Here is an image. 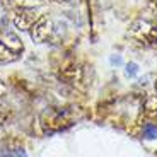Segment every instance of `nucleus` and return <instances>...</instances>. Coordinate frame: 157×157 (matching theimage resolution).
<instances>
[{"label": "nucleus", "mask_w": 157, "mask_h": 157, "mask_svg": "<svg viewBox=\"0 0 157 157\" xmlns=\"http://www.w3.org/2000/svg\"><path fill=\"white\" fill-rule=\"evenodd\" d=\"M128 36L142 48L157 46V22L152 19H137L130 24Z\"/></svg>", "instance_id": "f257e3e1"}, {"label": "nucleus", "mask_w": 157, "mask_h": 157, "mask_svg": "<svg viewBox=\"0 0 157 157\" xmlns=\"http://www.w3.org/2000/svg\"><path fill=\"white\" fill-rule=\"evenodd\" d=\"M24 43L10 31H0V63H12L22 56Z\"/></svg>", "instance_id": "f03ea898"}, {"label": "nucleus", "mask_w": 157, "mask_h": 157, "mask_svg": "<svg viewBox=\"0 0 157 157\" xmlns=\"http://www.w3.org/2000/svg\"><path fill=\"white\" fill-rule=\"evenodd\" d=\"M41 16L36 9L28 7V5H17L12 10V24L16 26L19 31H29L31 26L38 21V17Z\"/></svg>", "instance_id": "7ed1b4c3"}, {"label": "nucleus", "mask_w": 157, "mask_h": 157, "mask_svg": "<svg viewBox=\"0 0 157 157\" xmlns=\"http://www.w3.org/2000/svg\"><path fill=\"white\" fill-rule=\"evenodd\" d=\"M28 33L34 43H44V41L50 39L51 33H53V22L46 14H41Z\"/></svg>", "instance_id": "20e7f679"}, {"label": "nucleus", "mask_w": 157, "mask_h": 157, "mask_svg": "<svg viewBox=\"0 0 157 157\" xmlns=\"http://www.w3.org/2000/svg\"><path fill=\"white\" fill-rule=\"evenodd\" d=\"M82 77H84L82 67L75 62H70L60 68V78L65 80L67 84H78L82 80Z\"/></svg>", "instance_id": "39448f33"}, {"label": "nucleus", "mask_w": 157, "mask_h": 157, "mask_svg": "<svg viewBox=\"0 0 157 157\" xmlns=\"http://www.w3.org/2000/svg\"><path fill=\"white\" fill-rule=\"evenodd\" d=\"M144 113L149 120L152 121H157V96H149L144 102Z\"/></svg>", "instance_id": "423d86ee"}, {"label": "nucleus", "mask_w": 157, "mask_h": 157, "mask_svg": "<svg viewBox=\"0 0 157 157\" xmlns=\"http://www.w3.org/2000/svg\"><path fill=\"white\" fill-rule=\"evenodd\" d=\"M147 10L150 16L157 17V0H147Z\"/></svg>", "instance_id": "0eeeda50"}, {"label": "nucleus", "mask_w": 157, "mask_h": 157, "mask_svg": "<svg viewBox=\"0 0 157 157\" xmlns=\"http://www.w3.org/2000/svg\"><path fill=\"white\" fill-rule=\"evenodd\" d=\"M5 90H7V87H5V84L0 80V101H2V98L5 96Z\"/></svg>", "instance_id": "6e6552de"}, {"label": "nucleus", "mask_w": 157, "mask_h": 157, "mask_svg": "<svg viewBox=\"0 0 157 157\" xmlns=\"http://www.w3.org/2000/svg\"><path fill=\"white\" fill-rule=\"evenodd\" d=\"M51 4H58V5H65L68 4V0H50Z\"/></svg>", "instance_id": "1a4fd4ad"}, {"label": "nucleus", "mask_w": 157, "mask_h": 157, "mask_svg": "<svg viewBox=\"0 0 157 157\" xmlns=\"http://www.w3.org/2000/svg\"><path fill=\"white\" fill-rule=\"evenodd\" d=\"M5 118H7V114H5L4 111H0V125H2V123L5 121Z\"/></svg>", "instance_id": "9d476101"}, {"label": "nucleus", "mask_w": 157, "mask_h": 157, "mask_svg": "<svg viewBox=\"0 0 157 157\" xmlns=\"http://www.w3.org/2000/svg\"><path fill=\"white\" fill-rule=\"evenodd\" d=\"M17 5H26V0H16Z\"/></svg>", "instance_id": "9b49d317"}, {"label": "nucleus", "mask_w": 157, "mask_h": 157, "mask_svg": "<svg viewBox=\"0 0 157 157\" xmlns=\"http://www.w3.org/2000/svg\"><path fill=\"white\" fill-rule=\"evenodd\" d=\"M154 89H155V96H157V78H155V82H154Z\"/></svg>", "instance_id": "f8f14e48"}]
</instances>
